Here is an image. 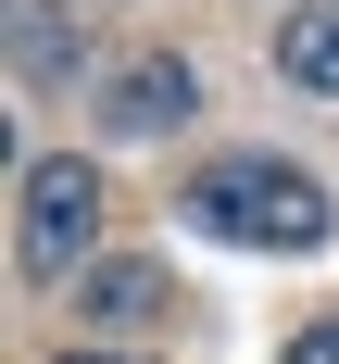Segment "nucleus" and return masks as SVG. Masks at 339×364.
<instances>
[{
    "mask_svg": "<svg viewBox=\"0 0 339 364\" xmlns=\"http://www.w3.org/2000/svg\"><path fill=\"white\" fill-rule=\"evenodd\" d=\"M188 214L214 226V239H239V252H327V188L301 176V164H264V151H239V164H201L188 176Z\"/></svg>",
    "mask_w": 339,
    "mask_h": 364,
    "instance_id": "1",
    "label": "nucleus"
},
{
    "mask_svg": "<svg viewBox=\"0 0 339 364\" xmlns=\"http://www.w3.org/2000/svg\"><path fill=\"white\" fill-rule=\"evenodd\" d=\"M88 252H101V164H75V151L26 164V201H13V264H26L38 289H75V277H88Z\"/></svg>",
    "mask_w": 339,
    "mask_h": 364,
    "instance_id": "2",
    "label": "nucleus"
},
{
    "mask_svg": "<svg viewBox=\"0 0 339 364\" xmlns=\"http://www.w3.org/2000/svg\"><path fill=\"white\" fill-rule=\"evenodd\" d=\"M188 113H201V75H188L176 50H139V63L101 75V139H163Z\"/></svg>",
    "mask_w": 339,
    "mask_h": 364,
    "instance_id": "3",
    "label": "nucleus"
},
{
    "mask_svg": "<svg viewBox=\"0 0 339 364\" xmlns=\"http://www.w3.org/2000/svg\"><path fill=\"white\" fill-rule=\"evenodd\" d=\"M75 63H88V38H75L63 0H13V101H50Z\"/></svg>",
    "mask_w": 339,
    "mask_h": 364,
    "instance_id": "4",
    "label": "nucleus"
},
{
    "mask_svg": "<svg viewBox=\"0 0 339 364\" xmlns=\"http://www.w3.org/2000/svg\"><path fill=\"white\" fill-rule=\"evenodd\" d=\"M75 314H88V327H163L176 289H163V264H88V277H75Z\"/></svg>",
    "mask_w": 339,
    "mask_h": 364,
    "instance_id": "5",
    "label": "nucleus"
},
{
    "mask_svg": "<svg viewBox=\"0 0 339 364\" xmlns=\"http://www.w3.org/2000/svg\"><path fill=\"white\" fill-rule=\"evenodd\" d=\"M276 75H289L301 101H339V0H301L289 26H276Z\"/></svg>",
    "mask_w": 339,
    "mask_h": 364,
    "instance_id": "6",
    "label": "nucleus"
},
{
    "mask_svg": "<svg viewBox=\"0 0 339 364\" xmlns=\"http://www.w3.org/2000/svg\"><path fill=\"white\" fill-rule=\"evenodd\" d=\"M289 364H339V314H327V327H301V352Z\"/></svg>",
    "mask_w": 339,
    "mask_h": 364,
    "instance_id": "7",
    "label": "nucleus"
},
{
    "mask_svg": "<svg viewBox=\"0 0 339 364\" xmlns=\"http://www.w3.org/2000/svg\"><path fill=\"white\" fill-rule=\"evenodd\" d=\"M63 364H126V352H63Z\"/></svg>",
    "mask_w": 339,
    "mask_h": 364,
    "instance_id": "8",
    "label": "nucleus"
}]
</instances>
